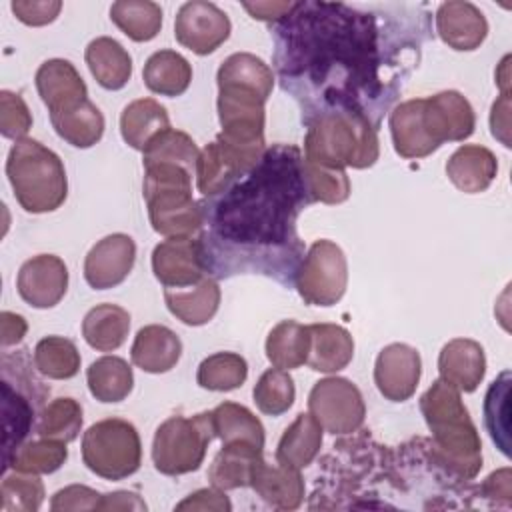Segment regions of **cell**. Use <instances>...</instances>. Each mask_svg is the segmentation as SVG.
I'll use <instances>...</instances> for the list:
<instances>
[{
  "instance_id": "obj_34",
  "label": "cell",
  "mask_w": 512,
  "mask_h": 512,
  "mask_svg": "<svg viewBox=\"0 0 512 512\" xmlns=\"http://www.w3.org/2000/svg\"><path fill=\"white\" fill-rule=\"evenodd\" d=\"M142 78L146 88L154 94L174 98L188 90L192 82V66L174 50H158L146 60Z\"/></svg>"
},
{
  "instance_id": "obj_4",
  "label": "cell",
  "mask_w": 512,
  "mask_h": 512,
  "mask_svg": "<svg viewBox=\"0 0 512 512\" xmlns=\"http://www.w3.org/2000/svg\"><path fill=\"white\" fill-rule=\"evenodd\" d=\"M420 410L432 432L440 462L460 480L476 478L482 468V442L460 398V390L438 378L420 398Z\"/></svg>"
},
{
  "instance_id": "obj_47",
  "label": "cell",
  "mask_w": 512,
  "mask_h": 512,
  "mask_svg": "<svg viewBox=\"0 0 512 512\" xmlns=\"http://www.w3.org/2000/svg\"><path fill=\"white\" fill-rule=\"evenodd\" d=\"M252 396L262 414L280 416V414L288 412V408L294 404V398H296L294 380L288 374V370L268 368L258 378V382L252 390Z\"/></svg>"
},
{
  "instance_id": "obj_52",
  "label": "cell",
  "mask_w": 512,
  "mask_h": 512,
  "mask_svg": "<svg viewBox=\"0 0 512 512\" xmlns=\"http://www.w3.org/2000/svg\"><path fill=\"white\" fill-rule=\"evenodd\" d=\"M478 492L492 502V506L510 508L512 504V474L510 468L492 472L478 488Z\"/></svg>"
},
{
  "instance_id": "obj_7",
  "label": "cell",
  "mask_w": 512,
  "mask_h": 512,
  "mask_svg": "<svg viewBox=\"0 0 512 512\" xmlns=\"http://www.w3.org/2000/svg\"><path fill=\"white\" fill-rule=\"evenodd\" d=\"M192 172L178 164L144 166L142 194L152 228L170 236H198L204 224L200 204L192 198Z\"/></svg>"
},
{
  "instance_id": "obj_56",
  "label": "cell",
  "mask_w": 512,
  "mask_h": 512,
  "mask_svg": "<svg viewBox=\"0 0 512 512\" xmlns=\"http://www.w3.org/2000/svg\"><path fill=\"white\" fill-rule=\"evenodd\" d=\"M242 6L256 20H274V22H278L280 18H284L292 10L294 2H252V4L244 2Z\"/></svg>"
},
{
  "instance_id": "obj_20",
  "label": "cell",
  "mask_w": 512,
  "mask_h": 512,
  "mask_svg": "<svg viewBox=\"0 0 512 512\" xmlns=\"http://www.w3.org/2000/svg\"><path fill=\"white\" fill-rule=\"evenodd\" d=\"M436 32L454 50L470 52L480 48L488 34V22L480 8L464 0L442 2L436 10Z\"/></svg>"
},
{
  "instance_id": "obj_46",
  "label": "cell",
  "mask_w": 512,
  "mask_h": 512,
  "mask_svg": "<svg viewBox=\"0 0 512 512\" xmlns=\"http://www.w3.org/2000/svg\"><path fill=\"white\" fill-rule=\"evenodd\" d=\"M44 502V484L38 474L14 470L4 474L0 484L2 512H36Z\"/></svg>"
},
{
  "instance_id": "obj_38",
  "label": "cell",
  "mask_w": 512,
  "mask_h": 512,
  "mask_svg": "<svg viewBox=\"0 0 512 512\" xmlns=\"http://www.w3.org/2000/svg\"><path fill=\"white\" fill-rule=\"evenodd\" d=\"M214 432L222 444L248 442L256 448H264V426L262 422L242 404L222 402L212 410Z\"/></svg>"
},
{
  "instance_id": "obj_9",
  "label": "cell",
  "mask_w": 512,
  "mask_h": 512,
  "mask_svg": "<svg viewBox=\"0 0 512 512\" xmlns=\"http://www.w3.org/2000/svg\"><path fill=\"white\" fill-rule=\"evenodd\" d=\"M82 460L90 472L104 480H124L142 462V444L134 424L106 418L92 424L82 436Z\"/></svg>"
},
{
  "instance_id": "obj_54",
  "label": "cell",
  "mask_w": 512,
  "mask_h": 512,
  "mask_svg": "<svg viewBox=\"0 0 512 512\" xmlns=\"http://www.w3.org/2000/svg\"><path fill=\"white\" fill-rule=\"evenodd\" d=\"M490 128H492V136L498 138L508 148L510 146V92H502L500 98L492 104Z\"/></svg>"
},
{
  "instance_id": "obj_42",
  "label": "cell",
  "mask_w": 512,
  "mask_h": 512,
  "mask_svg": "<svg viewBox=\"0 0 512 512\" xmlns=\"http://www.w3.org/2000/svg\"><path fill=\"white\" fill-rule=\"evenodd\" d=\"M248 364L236 352H216L204 358L196 372V382L204 390L228 392L236 390L246 382Z\"/></svg>"
},
{
  "instance_id": "obj_30",
  "label": "cell",
  "mask_w": 512,
  "mask_h": 512,
  "mask_svg": "<svg viewBox=\"0 0 512 512\" xmlns=\"http://www.w3.org/2000/svg\"><path fill=\"white\" fill-rule=\"evenodd\" d=\"M90 74L106 90H120L132 76V58L114 38H94L84 52Z\"/></svg>"
},
{
  "instance_id": "obj_2",
  "label": "cell",
  "mask_w": 512,
  "mask_h": 512,
  "mask_svg": "<svg viewBox=\"0 0 512 512\" xmlns=\"http://www.w3.org/2000/svg\"><path fill=\"white\" fill-rule=\"evenodd\" d=\"M198 234L206 272L212 278L264 274L294 286L304 258L298 216L312 204L304 182V154L292 144H274L246 174L200 202Z\"/></svg>"
},
{
  "instance_id": "obj_36",
  "label": "cell",
  "mask_w": 512,
  "mask_h": 512,
  "mask_svg": "<svg viewBox=\"0 0 512 512\" xmlns=\"http://www.w3.org/2000/svg\"><path fill=\"white\" fill-rule=\"evenodd\" d=\"M90 394L106 404L122 402L134 388V374L130 364L120 356H102L86 370Z\"/></svg>"
},
{
  "instance_id": "obj_21",
  "label": "cell",
  "mask_w": 512,
  "mask_h": 512,
  "mask_svg": "<svg viewBox=\"0 0 512 512\" xmlns=\"http://www.w3.org/2000/svg\"><path fill=\"white\" fill-rule=\"evenodd\" d=\"M36 88L50 114L68 110L88 98L86 84L72 62L52 58L36 70Z\"/></svg>"
},
{
  "instance_id": "obj_28",
  "label": "cell",
  "mask_w": 512,
  "mask_h": 512,
  "mask_svg": "<svg viewBox=\"0 0 512 512\" xmlns=\"http://www.w3.org/2000/svg\"><path fill=\"white\" fill-rule=\"evenodd\" d=\"M310 350L306 364L324 374L346 368L354 356V340L344 326L338 324H310Z\"/></svg>"
},
{
  "instance_id": "obj_35",
  "label": "cell",
  "mask_w": 512,
  "mask_h": 512,
  "mask_svg": "<svg viewBox=\"0 0 512 512\" xmlns=\"http://www.w3.org/2000/svg\"><path fill=\"white\" fill-rule=\"evenodd\" d=\"M50 122L56 134L76 148H90L104 134V116L88 98L68 110L50 114Z\"/></svg>"
},
{
  "instance_id": "obj_51",
  "label": "cell",
  "mask_w": 512,
  "mask_h": 512,
  "mask_svg": "<svg viewBox=\"0 0 512 512\" xmlns=\"http://www.w3.org/2000/svg\"><path fill=\"white\" fill-rule=\"evenodd\" d=\"M102 496L104 494H100L88 486L72 484V486L58 490L52 496L50 508L54 512H58V510H100Z\"/></svg>"
},
{
  "instance_id": "obj_18",
  "label": "cell",
  "mask_w": 512,
  "mask_h": 512,
  "mask_svg": "<svg viewBox=\"0 0 512 512\" xmlns=\"http://www.w3.org/2000/svg\"><path fill=\"white\" fill-rule=\"evenodd\" d=\"M424 122L432 140L442 146L472 136L476 116L470 102L456 90H444L424 98Z\"/></svg>"
},
{
  "instance_id": "obj_13",
  "label": "cell",
  "mask_w": 512,
  "mask_h": 512,
  "mask_svg": "<svg viewBox=\"0 0 512 512\" xmlns=\"http://www.w3.org/2000/svg\"><path fill=\"white\" fill-rule=\"evenodd\" d=\"M232 24L224 10L212 2H184L174 20L176 40L198 56L214 52L230 36Z\"/></svg>"
},
{
  "instance_id": "obj_24",
  "label": "cell",
  "mask_w": 512,
  "mask_h": 512,
  "mask_svg": "<svg viewBox=\"0 0 512 512\" xmlns=\"http://www.w3.org/2000/svg\"><path fill=\"white\" fill-rule=\"evenodd\" d=\"M250 488L272 508L296 510L304 500V480L298 468L280 462L268 464L264 458L256 464Z\"/></svg>"
},
{
  "instance_id": "obj_49",
  "label": "cell",
  "mask_w": 512,
  "mask_h": 512,
  "mask_svg": "<svg viewBox=\"0 0 512 512\" xmlns=\"http://www.w3.org/2000/svg\"><path fill=\"white\" fill-rule=\"evenodd\" d=\"M32 128V114L24 98L16 92H0V132L4 138L22 140Z\"/></svg>"
},
{
  "instance_id": "obj_15",
  "label": "cell",
  "mask_w": 512,
  "mask_h": 512,
  "mask_svg": "<svg viewBox=\"0 0 512 512\" xmlns=\"http://www.w3.org/2000/svg\"><path fill=\"white\" fill-rule=\"evenodd\" d=\"M20 298L32 308L56 306L68 290V268L54 254H38L26 260L16 278Z\"/></svg>"
},
{
  "instance_id": "obj_40",
  "label": "cell",
  "mask_w": 512,
  "mask_h": 512,
  "mask_svg": "<svg viewBox=\"0 0 512 512\" xmlns=\"http://www.w3.org/2000/svg\"><path fill=\"white\" fill-rule=\"evenodd\" d=\"M66 458V442L40 438L18 446L4 462V472L12 468L28 474H52L66 462Z\"/></svg>"
},
{
  "instance_id": "obj_41",
  "label": "cell",
  "mask_w": 512,
  "mask_h": 512,
  "mask_svg": "<svg viewBox=\"0 0 512 512\" xmlns=\"http://www.w3.org/2000/svg\"><path fill=\"white\" fill-rule=\"evenodd\" d=\"M34 366L46 378L68 380L80 370V352L64 336H46L34 346Z\"/></svg>"
},
{
  "instance_id": "obj_37",
  "label": "cell",
  "mask_w": 512,
  "mask_h": 512,
  "mask_svg": "<svg viewBox=\"0 0 512 512\" xmlns=\"http://www.w3.org/2000/svg\"><path fill=\"white\" fill-rule=\"evenodd\" d=\"M310 330L296 320L278 322L266 338V358L274 368L292 370L306 364Z\"/></svg>"
},
{
  "instance_id": "obj_57",
  "label": "cell",
  "mask_w": 512,
  "mask_h": 512,
  "mask_svg": "<svg viewBox=\"0 0 512 512\" xmlns=\"http://www.w3.org/2000/svg\"><path fill=\"white\" fill-rule=\"evenodd\" d=\"M100 510H146V504L136 492L118 490L102 496Z\"/></svg>"
},
{
  "instance_id": "obj_12",
  "label": "cell",
  "mask_w": 512,
  "mask_h": 512,
  "mask_svg": "<svg viewBox=\"0 0 512 512\" xmlns=\"http://www.w3.org/2000/svg\"><path fill=\"white\" fill-rule=\"evenodd\" d=\"M266 150L234 146L220 134L214 142L206 144L196 162V186L202 196H216L228 188L238 176L246 174L258 164Z\"/></svg>"
},
{
  "instance_id": "obj_31",
  "label": "cell",
  "mask_w": 512,
  "mask_h": 512,
  "mask_svg": "<svg viewBox=\"0 0 512 512\" xmlns=\"http://www.w3.org/2000/svg\"><path fill=\"white\" fill-rule=\"evenodd\" d=\"M168 128V112L154 98H138L120 114V134L124 142L140 152H144V148Z\"/></svg>"
},
{
  "instance_id": "obj_32",
  "label": "cell",
  "mask_w": 512,
  "mask_h": 512,
  "mask_svg": "<svg viewBox=\"0 0 512 512\" xmlns=\"http://www.w3.org/2000/svg\"><path fill=\"white\" fill-rule=\"evenodd\" d=\"M322 430L324 428L310 412L298 414L278 442L276 462L298 470L312 464L322 448Z\"/></svg>"
},
{
  "instance_id": "obj_45",
  "label": "cell",
  "mask_w": 512,
  "mask_h": 512,
  "mask_svg": "<svg viewBox=\"0 0 512 512\" xmlns=\"http://www.w3.org/2000/svg\"><path fill=\"white\" fill-rule=\"evenodd\" d=\"M82 428V406L74 398H54L40 414L36 432L40 438L72 442Z\"/></svg>"
},
{
  "instance_id": "obj_17",
  "label": "cell",
  "mask_w": 512,
  "mask_h": 512,
  "mask_svg": "<svg viewBox=\"0 0 512 512\" xmlns=\"http://www.w3.org/2000/svg\"><path fill=\"white\" fill-rule=\"evenodd\" d=\"M136 260V244L128 234L116 232L98 240L84 260V278L94 290L122 284Z\"/></svg>"
},
{
  "instance_id": "obj_5",
  "label": "cell",
  "mask_w": 512,
  "mask_h": 512,
  "mask_svg": "<svg viewBox=\"0 0 512 512\" xmlns=\"http://www.w3.org/2000/svg\"><path fill=\"white\" fill-rule=\"evenodd\" d=\"M6 176L14 198L30 214L54 212L68 196V180L60 156L32 138H22L10 148Z\"/></svg>"
},
{
  "instance_id": "obj_55",
  "label": "cell",
  "mask_w": 512,
  "mask_h": 512,
  "mask_svg": "<svg viewBox=\"0 0 512 512\" xmlns=\"http://www.w3.org/2000/svg\"><path fill=\"white\" fill-rule=\"evenodd\" d=\"M26 330H28V324H26L24 316H20L16 312H8V310H4L0 314V342H2V346H14V344L22 342Z\"/></svg>"
},
{
  "instance_id": "obj_10",
  "label": "cell",
  "mask_w": 512,
  "mask_h": 512,
  "mask_svg": "<svg viewBox=\"0 0 512 512\" xmlns=\"http://www.w3.org/2000/svg\"><path fill=\"white\" fill-rule=\"evenodd\" d=\"M348 286V262L332 240H316L304 254L294 288L310 306H334Z\"/></svg>"
},
{
  "instance_id": "obj_29",
  "label": "cell",
  "mask_w": 512,
  "mask_h": 512,
  "mask_svg": "<svg viewBox=\"0 0 512 512\" xmlns=\"http://www.w3.org/2000/svg\"><path fill=\"white\" fill-rule=\"evenodd\" d=\"M262 460V448L248 442L222 444V450L214 456L208 468V480L214 488L234 490L246 488L252 482L256 464Z\"/></svg>"
},
{
  "instance_id": "obj_8",
  "label": "cell",
  "mask_w": 512,
  "mask_h": 512,
  "mask_svg": "<svg viewBox=\"0 0 512 512\" xmlns=\"http://www.w3.org/2000/svg\"><path fill=\"white\" fill-rule=\"evenodd\" d=\"M212 438H216L212 412H200L192 418L170 416L154 434L152 462L166 476L194 472L204 462Z\"/></svg>"
},
{
  "instance_id": "obj_44",
  "label": "cell",
  "mask_w": 512,
  "mask_h": 512,
  "mask_svg": "<svg viewBox=\"0 0 512 512\" xmlns=\"http://www.w3.org/2000/svg\"><path fill=\"white\" fill-rule=\"evenodd\" d=\"M142 164H178L196 174V162L200 156V150L196 142L182 130L168 128L162 134H158L146 148H144Z\"/></svg>"
},
{
  "instance_id": "obj_39",
  "label": "cell",
  "mask_w": 512,
  "mask_h": 512,
  "mask_svg": "<svg viewBox=\"0 0 512 512\" xmlns=\"http://www.w3.org/2000/svg\"><path fill=\"white\" fill-rule=\"evenodd\" d=\"M110 18L134 42H148L162 28V8L150 0H118L110 6Z\"/></svg>"
},
{
  "instance_id": "obj_26",
  "label": "cell",
  "mask_w": 512,
  "mask_h": 512,
  "mask_svg": "<svg viewBox=\"0 0 512 512\" xmlns=\"http://www.w3.org/2000/svg\"><path fill=\"white\" fill-rule=\"evenodd\" d=\"M498 174L496 156L480 144H464L446 162L448 180L466 194L484 192Z\"/></svg>"
},
{
  "instance_id": "obj_27",
  "label": "cell",
  "mask_w": 512,
  "mask_h": 512,
  "mask_svg": "<svg viewBox=\"0 0 512 512\" xmlns=\"http://www.w3.org/2000/svg\"><path fill=\"white\" fill-rule=\"evenodd\" d=\"M168 310L188 326H202L214 318L220 306V286L212 276L186 288H164Z\"/></svg>"
},
{
  "instance_id": "obj_1",
  "label": "cell",
  "mask_w": 512,
  "mask_h": 512,
  "mask_svg": "<svg viewBox=\"0 0 512 512\" xmlns=\"http://www.w3.org/2000/svg\"><path fill=\"white\" fill-rule=\"evenodd\" d=\"M272 64L304 124L358 116L376 130L432 38L424 6L304 0L274 22Z\"/></svg>"
},
{
  "instance_id": "obj_19",
  "label": "cell",
  "mask_w": 512,
  "mask_h": 512,
  "mask_svg": "<svg viewBox=\"0 0 512 512\" xmlns=\"http://www.w3.org/2000/svg\"><path fill=\"white\" fill-rule=\"evenodd\" d=\"M22 366V356H20ZM22 368L20 376L16 378V388H12L10 380H2V422H4V436H2V452L4 462L10 458V454L24 444L28 432L32 430L36 406L40 404V398L44 394V388L38 384L22 388Z\"/></svg>"
},
{
  "instance_id": "obj_25",
  "label": "cell",
  "mask_w": 512,
  "mask_h": 512,
  "mask_svg": "<svg viewBox=\"0 0 512 512\" xmlns=\"http://www.w3.org/2000/svg\"><path fill=\"white\" fill-rule=\"evenodd\" d=\"M182 356V342L170 328L162 324H148L134 336L130 358L132 362L150 374H162L172 370Z\"/></svg>"
},
{
  "instance_id": "obj_14",
  "label": "cell",
  "mask_w": 512,
  "mask_h": 512,
  "mask_svg": "<svg viewBox=\"0 0 512 512\" xmlns=\"http://www.w3.org/2000/svg\"><path fill=\"white\" fill-rule=\"evenodd\" d=\"M152 270L164 288H186L208 276L198 236H170L152 252Z\"/></svg>"
},
{
  "instance_id": "obj_33",
  "label": "cell",
  "mask_w": 512,
  "mask_h": 512,
  "mask_svg": "<svg viewBox=\"0 0 512 512\" xmlns=\"http://www.w3.org/2000/svg\"><path fill=\"white\" fill-rule=\"evenodd\" d=\"M130 332V314L118 304H98L82 320V336L98 352L120 348Z\"/></svg>"
},
{
  "instance_id": "obj_48",
  "label": "cell",
  "mask_w": 512,
  "mask_h": 512,
  "mask_svg": "<svg viewBox=\"0 0 512 512\" xmlns=\"http://www.w3.org/2000/svg\"><path fill=\"white\" fill-rule=\"evenodd\" d=\"M304 182L310 202L340 204L350 196L348 174L338 168H324L304 160Z\"/></svg>"
},
{
  "instance_id": "obj_3",
  "label": "cell",
  "mask_w": 512,
  "mask_h": 512,
  "mask_svg": "<svg viewBox=\"0 0 512 512\" xmlns=\"http://www.w3.org/2000/svg\"><path fill=\"white\" fill-rule=\"evenodd\" d=\"M220 136L252 148L264 144V104L274 88L272 68L250 52L228 56L216 74Z\"/></svg>"
},
{
  "instance_id": "obj_43",
  "label": "cell",
  "mask_w": 512,
  "mask_h": 512,
  "mask_svg": "<svg viewBox=\"0 0 512 512\" xmlns=\"http://www.w3.org/2000/svg\"><path fill=\"white\" fill-rule=\"evenodd\" d=\"M510 384V370L500 372L484 398V424L504 456H510Z\"/></svg>"
},
{
  "instance_id": "obj_53",
  "label": "cell",
  "mask_w": 512,
  "mask_h": 512,
  "mask_svg": "<svg viewBox=\"0 0 512 512\" xmlns=\"http://www.w3.org/2000/svg\"><path fill=\"white\" fill-rule=\"evenodd\" d=\"M232 508L228 496L220 488H202L194 494H190L186 500H182L176 510H216V512H228Z\"/></svg>"
},
{
  "instance_id": "obj_11",
  "label": "cell",
  "mask_w": 512,
  "mask_h": 512,
  "mask_svg": "<svg viewBox=\"0 0 512 512\" xmlns=\"http://www.w3.org/2000/svg\"><path fill=\"white\" fill-rule=\"evenodd\" d=\"M308 410L330 434H352L364 424L366 404L356 384L342 376L318 380L308 394Z\"/></svg>"
},
{
  "instance_id": "obj_22",
  "label": "cell",
  "mask_w": 512,
  "mask_h": 512,
  "mask_svg": "<svg viewBox=\"0 0 512 512\" xmlns=\"http://www.w3.org/2000/svg\"><path fill=\"white\" fill-rule=\"evenodd\" d=\"M388 124H390L394 150L402 158H424L440 148L432 140L424 122V98H412V100L400 102L390 112Z\"/></svg>"
},
{
  "instance_id": "obj_16",
  "label": "cell",
  "mask_w": 512,
  "mask_h": 512,
  "mask_svg": "<svg viewBox=\"0 0 512 512\" xmlns=\"http://www.w3.org/2000/svg\"><path fill=\"white\" fill-rule=\"evenodd\" d=\"M422 360L416 348L394 342L380 350L374 364V382L378 392L390 402L408 400L420 382Z\"/></svg>"
},
{
  "instance_id": "obj_50",
  "label": "cell",
  "mask_w": 512,
  "mask_h": 512,
  "mask_svg": "<svg viewBox=\"0 0 512 512\" xmlns=\"http://www.w3.org/2000/svg\"><path fill=\"white\" fill-rule=\"evenodd\" d=\"M16 18L26 26H46L56 20L62 10L60 0H14L10 4Z\"/></svg>"
},
{
  "instance_id": "obj_23",
  "label": "cell",
  "mask_w": 512,
  "mask_h": 512,
  "mask_svg": "<svg viewBox=\"0 0 512 512\" xmlns=\"http://www.w3.org/2000/svg\"><path fill=\"white\" fill-rule=\"evenodd\" d=\"M440 378L460 392H474L486 374L484 348L470 338H454L440 350Z\"/></svg>"
},
{
  "instance_id": "obj_6",
  "label": "cell",
  "mask_w": 512,
  "mask_h": 512,
  "mask_svg": "<svg viewBox=\"0 0 512 512\" xmlns=\"http://www.w3.org/2000/svg\"><path fill=\"white\" fill-rule=\"evenodd\" d=\"M304 138V160L324 168H368L378 160L376 128L358 116L328 114L312 120Z\"/></svg>"
}]
</instances>
